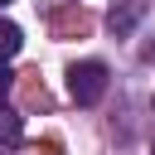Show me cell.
<instances>
[{"mask_svg":"<svg viewBox=\"0 0 155 155\" xmlns=\"http://www.w3.org/2000/svg\"><path fill=\"white\" fill-rule=\"evenodd\" d=\"M102 92H107V68H102L97 58H87V63H73V68H68V97H73L78 107H97V102H102Z\"/></svg>","mask_w":155,"mask_h":155,"instance_id":"obj_1","label":"cell"},{"mask_svg":"<svg viewBox=\"0 0 155 155\" xmlns=\"http://www.w3.org/2000/svg\"><path fill=\"white\" fill-rule=\"evenodd\" d=\"M140 0H126V5H111V15H107V29L116 34V39H126L131 29H136V19H140Z\"/></svg>","mask_w":155,"mask_h":155,"instance_id":"obj_2","label":"cell"},{"mask_svg":"<svg viewBox=\"0 0 155 155\" xmlns=\"http://www.w3.org/2000/svg\"><path fill=\"white\" fill-rule=\"evenodd\" d=\"M24 140V121H19V111L15 107H0V150H15Z\"/></svg>","mask_w":155,"mask_h":155,"instance_id":"obj_3","label":"cell"},{"mask_svg":"<svg viewBox=\"0 0 155 155\" xmlns=\"http://www.w3.org/2000/svg\"><path fill=\"white\" fill-rule=\"evenodd\" d=\"M19 44H24V34H19V24H10V19H0V68L19 53Z\"/></svg>","mask_w":155,"mask_h":155,"instance_id":"obj_4","label":"cell"},{"mask_svg":"<svg viewBox=\"0 0 155 155\" xmlns=\"http://www.w3.org/2000/svg\"><path fill=\"white\" fill-rule=\"evenodd\" d=\"M0 5H10V0H0Z\"/></svg>","mask_w":155,"mask_h":155,"instance_id":"obj_5","label":"cell"},{"mask_svg":"<svg viewBox=\"0 0 155 155\" xmlns=\"http://www.w3.org/2000/svg\"><path fill=\"white\" fill-rule=\"evenodd\" d=\"M150 155H155V150H150Z\"/></svg>","mask_w":155,"mask_h":155,"instance_id":"obj_6","label":"cell"}]
</instances>
